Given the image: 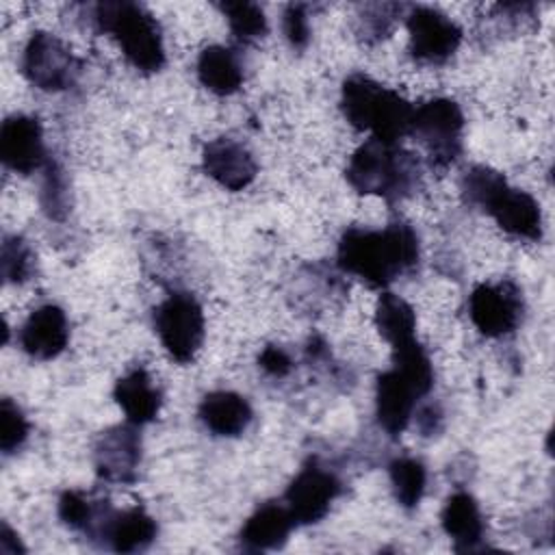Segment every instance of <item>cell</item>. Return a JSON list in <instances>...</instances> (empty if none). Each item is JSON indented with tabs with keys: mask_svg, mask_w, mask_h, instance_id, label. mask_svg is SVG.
Returning <instances> with one entry per match:
<instances>
[{
	"mask_svg": "<svg viewBox=\"0 0 555 555\" xmlns=\"http://www.w3.org/2000/svg\"><path fill=\"white\" fill-rule=\"evenodd\" d=\"M462 193L468 204L488 212L501 230L512 236L538 241L542 236L540 204L520 189H512L503 173L477 165L462 178Z\"/></svg>",
	"mask_w": 555,
	"mask_h": 555,
	"instance_id": "2",
	"label": "cell"
},
{
	"mask_svg": "<svg viewBox=\"0 0 555 555\" xmlns=\"http://www.w3.org/2000/svg\"><path fill=\"white\" fill-rule=\"evenodd\" d=\"M197 78L208 91L230 95L243 85V65L234 50L225 46H208L197 56Z\"/></svg>",
	"mask_w": 555,
	"mask_h": 555,
	"instance_id": "22",
	"label": "cell"
},
{
	"mask_svg": "<svg viewBox=\"0 0 555 555\" xmlns=\"http://www.w3.org/2000/svg\"><path fill=\"white\" fill-rule=\"evenodd\" d=\"M418 256V236L401 221L388 223L384 230L349 228L340 236L336 251L338 267L371 288H386L399 275L412 271Z\"/></svg>",
	"mask_w": 555,
	"mask_h": 555,
	"instance_id": "1",
	"label": "cell"
},
{
	"mask_svg": "<svg viewBox=\"0 0 555 555\" xmlns=\"http://www.w3.org/2000/svg\"><path fill=\"white\" fill-rule=\"evenodd\" d=\"M440 522L457 551H473L483 538V518L477 501L468 492H455L447 499Z\"/></svg>",
	"mask_w": 555,
	"mask_h": 555,
	"instance_id": "21",
	"label": "cell"
},
{
	"mask_svg": "<svg viewBox=\"0 0 555 555\" xmlns=\"http://www.w3.org/2000/svg\"><path fill=\"white\" fill-rule=\"evenodd\" d=\"M388 475H390L395 499L408 509L416 507L423 499L425 483H427L425 466L414 457H397L390 462Z\"/></svg>",
	"mask_w": 555,
	"mask_h": 555,
	"instance_id": "24",
	"label": "cell"
},
{
	"mask_svg": "<svg viewBox=\"0 0 555 555\" xmlns=\"http://www.w3.org/2000/svg\"><path fill=\"white\" fill-rule=\"evenodd\" d=\"M22 74L41 91H65L80 76V61L54 35L37 30L22 52Z\"/></svg>",
	"mask_w": 555,
	"mask_h": 555,
	"instance_id": "8",
	"label": "cell"
},
{
	"mask_svg": "<svg viewBox=\"0 0 555 555\" xmlns=\"http://www.w3.org/2000/svg\"><path fill=\"white\" fill-rule=\"evenodd\" d=\"M113 397L126 414V421L137 427L152 423L158 416L163 403V395L145 369H134L119 377L113 388Z\"/></svg>",
	"mask_w": 555,
	"mask_h": 555,
	"instance_id": "19",
	"label": "cell"
},
{
	"mask_svg": "<svg viewBox=\"0 0 555 555\" xmlns=\"http://www.w3.org/2000/svg\"><path fill=\"white\" fill-rule=\"evenodd\" d=\"M156 531V520L143 507L115 512L108 501H98L85 533L115 553H137L154 542Z\"/></svg>",
	"mask_w": 555,
	"mask_h": 555,
	"instance_id": "9",
	"label": "cell"
},
{
	"mask_svg": "<svg viewBox=\"0 0 555 555\" xmlns=\"http://www.w3.org/2000/svg\"><path fill=\"white\" fill-rule=\"evenodd\" d=\"M46 182H43V195L48 197L43 202L46 210L50 217L54 219H61L63 217V210H65V180L59 171L56 165H52L50 160L46 163Z\"/></svg>",
	"mask_w": 555,
	"mask_h": 555,
	"instance_id": "30",
	"label": "cell"
},
{
	"mask_svg": "<svg viewBox=\"0 0 555 555\" xmlns=\"http://www.w3.org/2000/svg\"><path fill=\"white\" fill-rule=\"evenodd\" d=\"M258 364L271 377H286L293 369L291 356L280 345H267L258 358Z\"/></svg>",
	"mask_w": 555,
	"mask_h": 555,
	"instance_id": "31",
	"label": "cell"
},
{
	"mask_svg": "<svg viewBox=\"0 0 555 555\" xmlns=\"http://www.w3.org/2000/svg\"><path fill=\"white\" fill-rule=\"evenodd\" d=\"M295 527V520L284 503H264L260 505L243 525L241 529V544L247 551H271L280 548L291 531Z\"/></svg>",
	"mask_w": 555,
	"mask_h": 555,
	"instance_id": "20",
	"label": "cell"
},
{
	"mask_svg": "<svg viewBox=\"0 0 555 555\" xmlns=\"http://www.w3.org/2000/svg\"><path fill=\"white\" fill-rule=\"evenodd\" d=\"M204 171L228 191L247 189L258 173V163L254 154L238 141L230 137L212 139L202 152Z\"/></svg>",
	"mask_w": 555,
	"mask_h": 555,
	"instance_id": "15",
	"label": "cell"
},
{
	"mask_svg": "<svg viewBox=\"0 0 555 555\" xmlns=\"http://www.w3.org/2000/svg\"><path fill=\"white\" fill-rule=\"evenodd\" d=\"M93 24L98 30L117 39L128 63L143 72L156 74L167 56L156 17L134 2H100L93 7Z\"/></svg>",
	"mask_w": 555,
	"mask_h": 555,
	"instance_id": "5",
	"label": "cell"
},
{
	"mask_svg": "<svg viewBox=\"0 0 555 555\" xmlns=\"http://www.w3.org/2000/svg\"><path fill=\"white\" fill-rule=\"evenodd\" d=\"M221 13L228 20L232 35L241 43H254L267 35L264 11L254 2H221Z\"/></svg>",
	"mask_w": 555,
	"mask_h": 555,
	"instance_id": "25",
	"label": "cell"
},
{
	"mask_svg": "<svg viewBox=\"0 0 555 555\" xmlns=\"http://www.w3.org/2000/svg\"><path fill=\"white\" fill-rule=\"evenodd\" d=\"M197 414L208 431L223 438L241 436L254 418L249 401L232 390L208 392L202 399Z\"/></svg>",
	"mask_w": 555,
	"mask_h": 555,
	"instance_id": "18",
	"label": "cell"
},
{
	"mask_svg": "<svg viewBox=\"0 0 555 555\" xmlns=\"http://www.w3.org/2000/svg\"><path fill=\"white\" fill-rule=\"evenodd\" d=\"M35 267L33 251L22 236H4L0 251V269L7 284H20L30 278Z\"/></svg>",
	"mask_w": 555,
	"mask_h": 555,
	"instance_id": "26",
	"label": "cell"
},
{
	"mask_svg": "<svg viewBox=\"0 0 555 555\" xmlns=\"http://www.w3.org/2000/svg\"><path fill=\"white\" fill-rule=\"evenodd\" d=\"M28 438V421L22 410L11 401L0 403V449L4 455L15 453Z\"/></svg>",
	"mask_w": 555,
	"mask_h": 555,
	"instance_id": "27",
	"label": "cell"
},
{
	"mask_svg": "<svg viewBox=\"0 0 555 555\" xmlns=\"http://www.w3.org/2000/svg\"><path fill=\"white\" fill-rule=\"evenodd\" d=\"M462 130V108L447 98H436L416 106L410 124V134L421 141L436 167H447L460 156Z\"/></svg>",
	"mask_w": 555,
	"mask_h": 555,
	"instance_id": "7",
	"label": "cell"
},
{
	"mask_svg": "<svg viewBox=\"0 0 555 555\" xmlns=\"http://www.w3.org/2000/svg\"><path fill=\"white\" fill-rule=\"evenodd\" d=\"M141 464V436L137 425H115L100 434L93 447L95 473L111 483L137 481Z\"/></svg>",
	"mask_w": 555,
	"mask_h": 555,
	"instance_id": "13",
	"label": "cell"
},
{
	"mask_svg": "<svg viewBox=\"0 0 555 555\" xmlns=\"http://www.w3.org/2000/svg\"><path fill=\"white\" fill-rule=\"evenodd\" d=\"M0 158L17 173H33L48 163L43 130L37 117L11 115L0 128Z\"/></svg>",
	"mask_w": 555,
	"mask_h": 555,
	"instance_id": "14",
	"label": "cell"
},
{
	"mask_svg": "<svg viewBox=\"0 0 555 555\" xmlns=\"http://www.w3.org/2000/svg\"><path fill=\"white\" fill-rule=\"evenodd\" d=\"M67 314L54 304H46L33 310L20 330V345L35 360L56 358L67 347Z\"/></svg>",
	"mask_w": 555,
	"mask_h": 555,
	"instance_id": "17",
	"label": "cell"
},
{
	"mask_svg": "<svg viewBox=\"0 0 555 555\" xmlns=\"http://www.w3.org/2000/svg\"><path fill=\"white\" fill-rule=\"evenodd\" d=\"M405 17L410 52L414 59L440 65L460 48L462 28L442 11L431 7H412Z\"/></svg>",
	"mask_w": 555,
	"mask_h": 555,
	"instance_id": "11",
	"label": "cell"
},
{
	"mask_svg": "<svg viewBox=\"0 0 555 555\" xmlns=\"http://www.w3.org/2000/svg\"><path fill=\"white\" fill-rule=\"evenodd\" d=\"M347 182L364 195H379L388 202L408 197L418 182V163L399 143L366 139L347 165Z\"/></svg>",
	"mask_w": 555,
	"mask_h": 555,
	"instance_id": "4",
	"label": "cell"
},
{
	"mask_svg": "<svg viewBox=\"0 0 555 555\" xmlns=\"http://www.w3.org/2000/svg\"><path fill=\"white\" fill-rule=\"evenodd\" d=\"M375 325L390 347L416 338V314L412 306L395 293H382L377 299Z\"/></svg>",
	"mask_w": 555,
	"mask_h": 555,
	"instance_id": "23",
	"label": "cell"
},
{
	"mask_svg": "<svg viewBox=\"0 0 555 555\" xmlns=\"http://www.w3.org/2000/svg\"><path fill=\"white\" fill-rule=\"evenodd\" d=\"M421 397L425 395L401 371L395 366L384 371L377 377L375 388V412L379 427L390 436H399L410 425Z\"/></svg>",
	"mask_w": 555,
	"mask_h": 555,
	"instance_id": "16",
	"label": "cell"
},
{
	"mask_svg": "<svg viewBox=\"0 0 555 555\" xmlns=\"http://www.w3.org/2000/svg\"><path fill=\"white\" fill-rule=\"evenodd\" d=\"M282 30L293 50H304L310 41V22L306 4H288L282 15Z\"/></svg>",
	"mask_w": 555,
	"mask_h": 555,
	"instance_id": "29",
	"label": "cell"
},
{
	"mask_svg": "<svg viewBox=\"0 0 555 555\" xmlns=\"http://www.w3.org/2000/svg\"><path fill=\"white\" fill-rule=\"evenodd\" d=\"M340 108L345 119L356 130L371 132V139L399 143L403 134H410L414 106L364 74H353L343 82Z\"/></svg>",
	"mask_w": 555,
	"mask_h": 555,
	"instance_id": "3",
	"label": "cell"
},
{
	"mask_svg": "<svg viewBox=\"0 0 555 555\" xmlns=\"http://www.w3.org/2000/svg\"><path fill=\"white\" fill-rule=\"evenodd\" d=\"M154 327L165 351L176 362L186 364L204 343V310L193 295L180 291L169 293L154 310Z\"/></svg>",
	"mask_w": 555,
	"mask_h": 555,
	"instance_id": "6",
	"label": "cell"
},
{
	"mask_svg": "<svg viewBox=\"0 0 555 555\" xmlns=\"http://www.w3.org/2000/svg\"><path fill=\"white\" fill-rule=\"evenodd\" d=\"M522 291L512 280L479 284L468 299V314L473 325L490 338L512 334L522 319Z\"/></svg>",
	"mask_w": 555,
	"mask_h": 555,
	"instance_id": "10",
	"label": "cell"
},
{
	"mask_svg": "<svg viewBox=\"0 0 555 555\" xmlns=\"http://www.w3.org/2000/svg\"><path fill=\"white\" fill-rule=\"evenodd\" d=\"M416 421H418V427L423 434H434L438 429V423H440V410L434 408V405H427L423 408L418 414H414Z\"/></svg>",
	"mask_w": 555,
	"mask_h": 555,
	"instance_id": "32",
	"label": "cell"
},
{
	"mask_svg": "<svg viewBox=\"0 0 555 555\" xmlns=\"http://www.w3.org/2000/svg\"><path fill=\"white\" fill-rule=\"evenodd\" d=\"M98 501H91L85 492L67 490L59 499V518L76 531H87L93 514H95Z\"/></svg>",
	"mask_w": 555,
	"mask_h": 555,
	"instance_id": "28",
	"label": "cell"
},
{
	"mask_svg": "<svg viewBox=\"0 0 555 555\" xmlns=\"http://www.w3.org/2000/svg\"><path fill=\"white\" fill-rule=\"evenodd\" d=\"M340 494V481L317 462L306 464L284 492V505L295 525L319 522Z\"/></svg>",
	"mask_w": 555,
	"mask_h": 555,
	"instance_id": "12",
	"label": "cell"
}]
</instances>
